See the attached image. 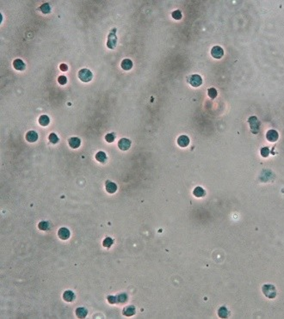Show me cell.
Listing matches in <instances>:
<instances>
[{
  "instance_id": "15",
  "label": "cell",
  "mask_w": 284,
  "mask_h": 319,
  "mask_svg": "<svg viewBox=\"0 0 284 319\" xmlns=\"http://www.w3.org/2000/svg\"><path fill=\"white\" fill-rule=\"evenodd\" d=\"M13 66L15 68L16 70L17 71H23L25 69V64L23 62V60H20V59H17V60H14L13 62Z\"/></svg>"
},
{
  "instance_id": "24",
  "label": "cell",
  "mask_w": 284,
  "mask_h": 319,
  "mask_svg": "<svg viewBox=\"0 0 284 319\" xmlns=\"http://www.w3.org/2000/svg\"><path fill=\"white\" fill-rule=\"evenodd\" d=\"M116 299H117V303H125L127 300V295L125 293L119 294L118 296H116Z\"/></svg>"
},
{
  "instance_id": "1",
  "label": "cell",
  "mask_w": 284,
  "mask_h": 319,
  "mask_svg": "<svg viewBox=\"0 0 284 319\" xmlns=\"http://www.w3.org/2000/svg\"><path fill=\"white\" fill-rule=\"evenodd\" d=\"M263 292L264 293V295L269 298H275L277 295V289L273 285L267 284L264 285L263 287Z\"/></svg>"
},
{
  "instance_id": "7",
  "label": "cell",
  "mask_w": 284,
  "mask_h": 319,
  "mask_svg": "<svg viewBox=\"0 0 284 319\" xmlns=\"http://www.w3.org/2000/svg\"><path fill=\"white\" fill-rule=\"evenodd\" d=\"M278 138H279V134L277 133V131L274 130V129L269 130L266 134V139L269 142H276L278 140Z\"/></svg>"
},
{
  "instance_id": "18",
  "label": "cell",
  "mask_w": 284,
  "mask_h": 319,
  "mask_svg": "<svg viewBox=\"0 0 284 319\" xmlns=\"http://www.w3.org/2000/svg\"><path fill=\"white\" fill-rule=\"evenodd\" d=\"M193 193L195 197H198V198H201V197H203L205 196L206 194V191L202 188V187H196L193 191Z\"/></svg>"
},
{
  "instance_id": "13",
  "label": "cell",
  "mask_w": 284,
  "mask_h": 319,
  "mask_svg": "<svg viewBox=\"0 0 284 319\" xmlns=\"http://www.w3.org/2000/svg\"><path fill=\"white\" fill-rule=\"evenodd\" d=\"M136 312V310H135V306L133 305H130V306H127L126 308L123 309V315L126 316V317H132L134 316Z\"/></svg>"
},
{
  "instance_id": "2",
  "label": "cell",
  "mask_w": 284,
  "mask_h": 319,
  "mask_svg": "<svg viewBox=\"0 0 284 319\" xmlns=\"http://www.w3.org/2000/svg\"><path fill=\"white\" fill-rule=\"evenodd\" d=\"M78 78L81 81L84 82V83H87V82L91 81L92 78H93V74L92 72H90L89 69H82L78 72Z\"/></svg>"
},
{
  "instance_id": "10",
  "label": "cell",
  "mask_w": 284,
  "mask_h": 319,
  "mask_svg": "<svg viewBox=\"0 0 284 319\" xmlns=\"http://www.w3.org/2000/svg\"><path fill=\"white\" fill-rule=\"evenodd\" d=\"M178 144L181 147H186L189 144V139L186 135H182L178 139Z\"/></svg>"
},
{
  "instance_id": "31",
  "label": "cell",
  "mask_w": 284,
  "mask_h": 319,
  "mask_svg": "<svg viewBox=\"0 0 284 319\" xmlns=\"http://www.w3.org/2000/svg\"><path fill=\"white\" fill-rule=\"evenodd\" d=\"M105 140H106L107 142H109V143H112V142H114V140H115V134H107V135L105 136Z\"/></svg>"
},
{
  "instance_id": "8",
  "label": "cell",
  "mask_w": 284,
  "mask_h": 319,
  "mask_svg": "<svg viewBox=\"0 0 284 319\" xmlns=\"http://www.w3.org/2000/svg\"><path fill=\"white\" fill-rule=\"evenodd\" d=\"M118 146H119V148L121 151H127L131 146V141L129 140L128 139L123 138V139L120 140L119 143H118Z\"/></svg>"
},
{
  "instance_id": "9",
  "label": "cell",
  "mask_w": 284,
  "mask_h": 319,
  "mask_svg": "<svg viewBox=\"0 0 284 319\" xmlns=\"http://www.w3.org/2000/svg\"><path fill=\"white\" fill-rule=\"evenodd\" d=\"M58 236L62 240H67L70 238V230H68L67 228L62 227L58 231Z\"/></svg>"
},
{
  "instance_id": "32",
  "label": "cell",
  "mask_w": 284,
  "mask_h": 319,
  "mask_svg": "<svg viewBox=\"0 0 284 319\" xmlns=\"http://www.w3.org/2000/svg\"><path fill=\"white\" fill-rule=\"evenodd\" d=\"M58 82H59V83H60V84H61V85H64V84H66V83H67V77H65V76H60V77H59V78H58Z\"/></svg>"
},
{
  "instance_id": "14",
  "label": "cell",
  "mask_w": 284,
  "mask_h": 319,
  "mask_svg": "<svg viewBox=\"0 0 284 319\" xmlns=\"http://www.w3.org/2000/svg\"><path fill=\"white\" fill-rule=\"evenodd\" d=\"M63 298L67 302H72L75 299V294L72 291H66L63 294Z\"/></svg>"
},
{
  "instance_id": "5",
  "label": "cell",
  "mask_w": 284,
  "mask_h": 319,
  "mask_svg": "<svg viewBox=\"0 0 284 319\" xmlns=\"http://www.w3.org/2000/svg\"><path fill=\"white\" fill-rule=\"evenodd\" d=\"M188 83L193 87H199L202 83V78L200 75L194 74L188 78Z\"/></svg>"
},
{
  "instance_id": "33",
  "label": "cell",
  "mask_w": 284,
  "mask_h": 319,
  "mask_svg": "<svg viewBox=\"0 0 284 319\" xmlns=\"http://www.w3.org/2000/svg\"><path fill=\"white\" fill-rule=\"evenodd\" d=\"M108 301H109V303H110V304H115V303H117L116 296H109V297H108Z\"/></svg>"
},
{
  "instance_id": "3",
  "label": "cell",
  "mask_w": 284,
  "mask_h": 319,
  "mask_svg": "<svg viewBox=\"0 0 284 319\" xmlns=\"http://www.w3.org/2000/svg\"><path fill=\"white\" fill-rule=\"evenodd\" d=\"M115 33H116V29H113L108 36L107 47L110 49H114L117 43V37H116Z\"/></svg>"
},
{
  "instance_id": "6",
  "label": "cell",
  "mask_w": 284,
  "mask_h": 319,
  "mask_svg": "<svg viewBox=\"0 0 284 319\" xmlns=\"http://www.w3.org/2000/svg\"><path fill=\"white\" fill-rule=\"evenodd\" d=\"M211 55L214 59H221L224 55V50L222 49V47H220L219 46H215L211 50Z\"/></svg>"
},
{
  "instance_id": "23",
  "label": "cell",
  "mask_w": 284,
  "mask_h": 319,
  "mask_svg": "<svg viewBox=\"0 0 284 319\" xmlns=\"http://www.w3.org/2000/svg\"><path fill=\"white\" fill-rule=\"evenodd\" d=\"M40 10H41V11L42 13L47 14V13H49V12L51 11V7H50L49 4L46 3V4H43L40 7Z\"/></svg>"
},
{
  "instance_id": "27",
  "label": "cell",
  "mask_w": 284,
  "mask_h": 319,
  "mask_svg": "<svg viewBox=\"0 0 284 319\" xmlns=\"http://www.w3.org/2000/svg\"><path fill=\"white\" fill-rule=\"evenodd\" d=\"M48 140H49V141H50L51 143H53V144H56V143L59 142V138H58V136L55 134H50L49 137H48Z\"/></svg>"
},
{
  "instance_id": "12",
  "label": "cell",
  "mask_w": 284,
  "mask_h": 319,
  "mask_svg": "<svg viewBox=\"0 0 284 319\" xmlns=\"http://www.w3.org/2000/svg\"><path fill=\"white\" fill-rule=\"evenodd\" d=\"M26 140L29 142H36L38 140V134L35 131H30L26 134Z\"/></svg>"
},
{
  "instance_id": "26",
  "label": "cell",
  "mask_w": 284,
  "mask_h": 319,
  "mask_svg": "<svg viewBox=\"0 0 284 319\" xmlns=\"http://www.w3.org/2000/svg\"><path fill=\"white\" fill-rule=\"evenodd\" d=\"M113 243H114V241H113V239L112 238H106L104 240V243H103V244H104V247H106V248H109L111 245L113 244Z\"/></svg>"
},
{
  "instance_id": "30",
  "label": "cell",
  "mask_w": 284,
  "mask_h": 319,
  "mask_svg": "<svg viewBox=\"0 0 284 319\" xmlns=\"http://www.w3.org/2000/svg\"><path fill=\"white\" fill-rule=\"evenodd\" d=\"M270 151H269V149L268 147H263V148L261 149V156L263 157H267L269 156Z\"/></svg>"
},
{
  "instance_id": "11",
  "label": "cell",
  "mask_w": 284,
  "mask_h": 319,
  "mask_svg": "<svg viewBox=\"0 0 284 319\" xmlns=\"http://www.w3.org/2000/svg\"><path fill=\"white\" fill-rule=\"evenodd\" d=\"M68 143H69V145H70L72 148L76 149L78 148V147L80 146L81 141H80V140H79L78 138H77V137H72V138L69 139Z\"/></svg>"
},
{
  "instance_id": "16",
  "label": "cell",
  "mask_w": 284,
  "mask_h": 319,
  "mask_svg": "<svg viewBox=\"0 0 284 319\" xmlns=\"http://www.w3.org/2000/svg\"><path fill=\"white\" fill-rule=\"evenodd\" d=\"M106 190L107 192L109 193H114L116 190H117V185L115 183V182H107L106 183Z\"/></svg>"
},
{
  "instance_id": "19",
  "label": "cell",
  "mask_w": 284,
  "mask_h": 319,
  "mask_svg": "<svg viewBox=\"0 0 284 319\" xmlns=\"http://www.w3.org/2000/svg\"><path fill=\"white\" fill-rule=\"evenodd\" d=\"M218 315L221 318H226L230 315V312L226 307H220L218 311Z\"/></svg>"
},
{
  "instance_id": "17",
  "label": "cell",
  "mask_w": 284,
  "mask_h": 319,
  "mask_svg": "<svg viewBox=\"0 0 284 319\" xmlns=\"http://www.w3.org/2000/svg\"><path fill=\"white\" fill-rule=\"evenodd\" d=\"M133 67V61L129 59H125L121 62V68L125 71H129Z\"/></svg>"
},
{
  "instance_id": "29",
  "label": "cell",
  "mask_w": 284,
  "mask_h": 319,
  "mask_svg": "<svg viewBox=\"0 0 284 319\" xmlns=\"http://www.w3.org/2000/svg\"><path fill=\"white\" fill-rule=\"evenodd\" d=\"M172 17L174 18V19H176V20H180L182 17H183V16H182V12L180 11V10H175V11H173L172 12Z\"/></svg>"
},
{
  "instance_id": "28",
  "label": "cell",
  "mask_w": 284,
  "mask_h": 319,
  "mask_svg": "<svg viewBox=\"0 0 284 319\" xmlns=\"http://www.w3.org/2000/svg\"><path fill=\"white\" fill-rule=\"evenodd\" d=\"M208 94H209V97H210V98H215V97H217V90L214 88H210V89H209V90H208Z\"/></svg>"
},
{
  "instance_id": "20",
  "label": "cell",
  "mask_w": 284,
  "mask_h": 319,
  "mask_svg": "<svg viewBox=\"0 0 284 319\" xmlns=\"http://www.w3.org/2000/svg\"><path fill=\"white\" fill-rule=\"evenodd\" d=\"M87 314H88L87 310H86V309H84V308H83V307L78 308V309L76 310V315H77V316H78V318H85V317L87 316Z\"/></svg>"
},
{
  "instance_id": "25",
  "label": "cell",
  "mask_w": 284,
  "mask_h": 319,
  "mask_svg": "<svg viewBox=\"0 0 284 319\" xmlns=\"http://www.w3.org/2000/svg\"><path fill=\"white\" fill-rule=\"evenodd\" d=\"M38 227H39L40 230H47L49 228V223L47 222V221H41V222L39 223Z\"/></svg>"
},
{
  "instance_id": "4",
  "label": "cell",
  "mask_w": 284,
  "mask_h": 319,
  "mask_svg": "<svg viewBox=\"0 0 284 319\" xmlns=\"http://www.w3.org/2000/svg\"><path fill=\"white\" fill-rule=\"evenodd\" d=\"M248 122L250 124V127H251V130L253 134H258L259 132V127H260V122L259 120H257V118L256 116H251L250 117L249 120H248Z\"/></svg>"
},
{
  "instance_id": "22",
  "label": "cell",
  "mask_w": 284,
  "mask_h": 319,
  "mask_svg": "<svg viewBox=\"0 0 284 319\" xmlns=\"http://www.w3.org/2000/svg\"><path fill=\"white\" fill-rule=\"evenodd\" d=\"M96 159L100 163H104L107 160V156L104 151H98L96 154Z\"/></svg>"
},
{
  "instance_id": "34",
  "label": "cell",
  "mask_w": 284,
  "mask_h": 319,
  "mask_svg": "<svg viewBox=\"0 0 284 319\" xmlns=\"http://www.w3.org/2000/svg\"><path fill=\"white\" fill-rule=\"evenodd\" d=\"M60 70L61 71H63V72H66V71H67V69H68V67L67 65H65V64H62V65H60Z\"/></svg>"
},
{
  "instance_id": "21",
  "label": "cell",
  "mask_w": 284,
  "mask_h": 319,
  "mask_svg": "<svg viewBox=\"0 0 284 319\" xmlns=\"http://www.w3.org/2000/svg\"><path fill=\"white\" fill-rule=\"evenodd\" d=\"M49 122H50V119H49V117H48L47 115H45V114H44V115H41V116L39 118V123H40V125H41V126H47V125L49 124Z\"/></svg>"
}]
</instances>
